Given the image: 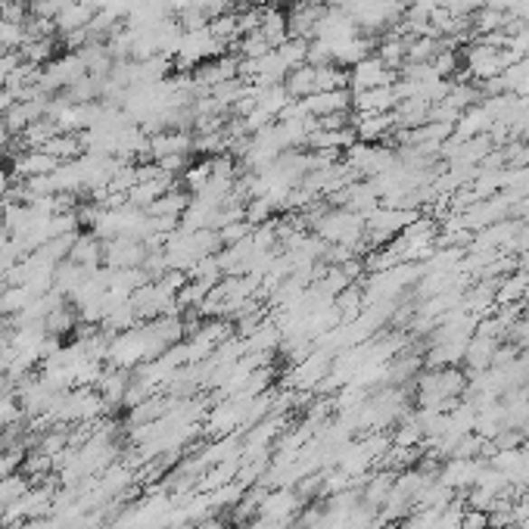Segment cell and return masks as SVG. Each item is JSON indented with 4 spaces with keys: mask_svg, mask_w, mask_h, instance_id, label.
I'll use <instances>...</instances> for the list:
<instances>
[{
    "mask_svg": "<svg viewBox=\"0 0 529 529\" xmlns=\"http://www.w3.org/2000/svg\"><path fill=\"white\" fill-rule=\"evenodd\" d=\"M396 72L380 60L377 53L364 56L362 62L349 66V90H371V88H386V84H396Z\"/></svg>",
    "mask_w": 529,
    "mask_h": 529,
    "instance_id": "3",
    "label": "cell"
},
{
    "mask_svg": "<svg viewBox=\"0 0 529 529\" xmlns=\"http://www.w3.org/2000/svg\"><path fill=\"white\" fill-rule=\"evenodd\" d=\"M461 53V62H464V75H468L470 81H489V79H498V75L505 72L507 66H511L517 56H514L511 51H498V47H489L483 44L479 38L470 41Z\"/></svg>",
    "mask_w": 529,
    "mask_h": 529,
    "instance_id": "1",
    "label": "cell"
},
{
    "mask_svg": "<svg viewBox=\"0 0 529 529\" xmlns=\"http://www.w3.org/2000/svg\"><path fill=\"white\" fill-rule=\"evenodd\" d=\"M399 106V94L392 84L371 90H352V112H392Z\"/></svg>",
    "mask_w": 529,
    "mask_h": 529,
    "instance_id": "6",
    "label": "cell"
},
{
    "mask_svg": "<svg viewBox=\"0 0 529 529\" xmlns=\"http://www.w3.org/2000/svg\"><path fill=\"white\" fill-rule=\"evenodd\" d=\"M274 53L284 60L287 69H296V66H306L308 62V41L302 38H287L280 47H274Z\"/></svg>",
    "mask_w": 529,
    "mask_h": 529,
    "instance_id": "18",
    "label": "cell"
},
{
    "mask_svg": "<svg viewBox=\"0 0 529 529\" xmlns=\"http://www.w3.org/2000/svg\"><path fill=\"white\" fill-rule=\"evenodd\" d=\"M343 162L355 175V181H373L383 172H390L399 159H396V150H386L383 144H362L358 140L355 146H349L343 153Z\"/></svg>",
    "mask_w": 529,
    "mask_h": 529,
    "instance_id": "2",
    "label": "cell"
},
{
    "mask_svg": "<svg viewBox=\"0 0 529 529\" xmlns=\"http://www.w3.org/2000/svg\"><path fill=\"white\" fill-rule=\"evenodd\" d=\"M330 6L324 0H302V4H293L290 13H287V23H290V38H302V41H312L315 38V28L324 19Z\"/></svg>",
    "mask_w": 529,
    "mask_h": 529,
    "instance_id": "4",
    "label": "cell"
},
{
    "mask_svg": "<svg viewBox=\"0 0 529 529\" xmlns=\"http://www.w3.org/2000/svg\"><path fill=\"white\" fill-rule=\"evenodd\" d=\"M25 496V483L23 479H16V477H6V479H0V502H13V498H23Z\"/></svg>",
    "mask_w": 529,
    "mask_h": 529,
    "instance_id": "21",
    "label": "cell"
},
{
    "mask_svg": "<svg viewBox=\"0 0 529 529\" xmlns=\"http://www.w3.org/2000/svg\"><path fill=\"white\" fill-rule=\"evenodd\" d=\"M511 23L514 19L507 13L492 10V6H479L474 16H470V32H474V38H483V34H492V32H507Z\"/></svg>",
    "mask_w": 529,
    "mask_h": 529,
    "instance_id": "14",
    "label": "cell"
},
{
    "mask_svg": "<svg viewBox=\"0 0 529 529\" xmlns=\"http://www.w3.org/2000/svg\"><path fill=\"white\" fill-rule=\"evenodd\" d=\"M194 134L190 131H159L150 137V159L162 156H187L194 153Z\"/></svg>",
    "mask_w": 529,
    "mask_h": 529,
    "instance_id": "7",
    "label": "cell"
},
{
    "mask_svg": "<svg viewBox=\"0 0 529 529\" xmlns=\"http://www.w3.org/2000/svg\"><path fill=\"white\" fill-rule=\"evenodd\" d=\"M259 32L265 34V41L274 47H280L287 38H290V23H287V13L280 10V6H262V25H259Z\"/></svg>",
    "mask_w": 529,
    "mask_h": 529,
    "instance_id": "10",
    "label": "cell"
},
{
    "mask_svg": "<svg viewBox=\"0 0 529 529\" xmlns=\"http://www.w3.org/2000/svg\"><path fill=\"white\" fill-rule=\"evenodd\" d=\"M243 218L252 224V228H259V224L278 218V206H274L268 196H252V200H246V206H243Z\"/></svg>",
    "mask_w": 529,
    "mask_h": 529,
    "instance_id": "17",
    "label": "cell"
},
{
    "mask_svg": "<svg viewBox=\"0 0 529 529\" xmlns=\"http://www.w3.org/2000/svg\"><path fill=\"white\" fill-rule=\"evenodd\" d=\"M75 321H79V317H75V308L69 306V302H60L53 312H47V317L41 321V327H44L47 336H56V340H60V336L72 334Z\"/></svg>",
    "mask_w": 529,
    "mask_h": 529,
    "instance_id": "15",
    "label": "cell"
},
{
    "mask_svg": "<svg viewBox=\"0 0 529 529\" xmlns=\"http://www.w3.org/2000/svg\"><path fill=\"white\" fill-rule=\"evenodd\" d=\"M352 128L362 144H380L396 131V112H352Z\"/></svg>",
    "mask_w": 529,
    "mask_h": 529,
    "instance_id": "5",
    "label": "cell"
},
{
    "mask_svg": "<svg viewBox=\"0 0 529 529\" xmlns=\"http://www.w3.org/2000/svg\"><path fill=\"white\" fill-rule=\"evenodd\" d=\"M489 128H492L489 112L477 103V106H470V109L461 112V118H458V125H455V137H461V140L479 137V134H489Z\"/></svg>",
    "mask_w": 529,
    "mask_h": 529,
    "instance_id": "13",
    "label": "cell"
},
{
    "mask_svg": "<svg viewBox=\"0 0 529 529\" xmlns=\"http://www.w3.org/2000/svg\"><path fill=\"white\" fill-rule=\"evenodd\" d=\"M364 290H362V284H349L345 290H340L334 296V308H336V315H340V321L343 324H352L358 315L364 312Z\"/></svg>",
    "mask_w": 529,
    "mask_h": 529,
    "instance_id": "12",
    "label": "cell"
},
{
    "mask_svg": "<svg viewBox=\"0 0 529 529\" xmlns=\"http://www.w3.org/2000/svg\"><path fill=\"white\" fill-rule=\"evenodd\" d=\"M10 190H13V175L0 168V203L6 200V194H10Z\"/></svg>",
    "mask_w": 529,
    "mask_h": 529,
    "instance_id": "22",
    "label": "cell"
},
{
    "mask_svg": "<svg viewBox=\"0 0 529 529\" xmlns=\"http://www.w3.org/2000/svg\"><path fill=\"white\" fill-rule=\"evenodd\" d=\"M69 262L88 268V271L103 268V240L94 237V234H79L72 243V250H69Z\"/></svg>",
    "mask_w": 529,
    "mask_h": 529,
    "instance_id": "8",
    "label": "cell"
},
{
    "mask_svg": "<svg viewBox=\"0 0 529 529\" xmlns=\"http://www.w3.org/2000/svg\"><path fill=\"white\" fill-rule=\"evenodd\" d=\"M94 16H97L94 6L84 4V0H72V4H69L66 10H62L60 16L53 19V25H56V32H60V38H62V34H72V32H81V28H88Z\"/></svg>",
    "mask_w": 529,
    "mask_h": 529,
    "instance_id": "9",
    "label": "cell"
},
{
    "mask_svg": "<svg viewBox=\"0 0 529 529\" xmlns=\"http://www.w3.org/2000/svg\"><path fill=\"white\" fill-rule=\"evenodd\" d=\"M28 302H32V296H28L25 287H10V284H6L4 296H0V315H4V317L23 315Z\"/></svg>",
    "mask_w": 529,
    "mask_h": 529,
    "instance_id": "19",
    "label": "cell"
},
{
    "mask_svg": "<svg viewBox=\"0 0 529 529\" xmlns=\"http://www.w3.org/2000/svg\"><path fill=\"white\" fill-rule=\"evenodd\" d=\"M231 53H234L237 60H262V56L271 53V44L265 41L262 32H250V34H240L237 44L231 47Z\"/></svg>",
    "mask_w": 529,
    "mask_h": 529,
    "instance_id": "16",
    "label": "cell"
},
{
    "mask_svg": "<svg viewBox=\"0 0 529 529\" xmlns=\"http://www.w3.org/2000/svg\"><path fill=\"white\" fill-rule=\"evenodd\" d=\"M250 234H252V224L246 222V218H240V222L224 224V228L218 231V237H222V250H224V246H234V243H240V240H246Z\"/></svg>",
    "mask_w": 529,
    "mask_h": 529,
    "instance_id": "20",
    "label": "cell"
},
{
    "mask_svg": "<svg viewBox=\"0 0 529 529\" xmlns=\"http://www.w3.org/2000/svg\"><path fill=\"white\" fill-rule=\"evenodd\" d=\"M284 88L293 100H306V97L317 94V66H296L290 69V75L284 79Z\"/></svg>",
    "mask_w": 529,
    "mask_h": 529,
    "instance_id": "11",
    "label": "cell"
}]
</instances>
